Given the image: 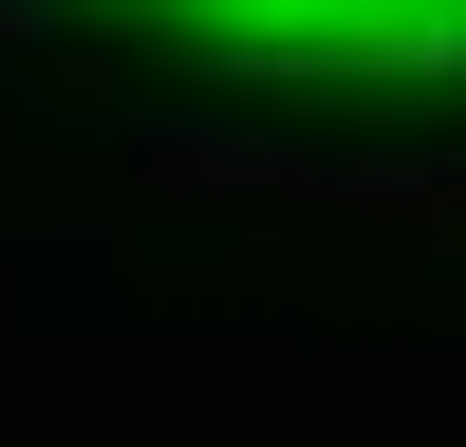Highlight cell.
Segmentation results:
<instances>
[{"label":"cell","mask_w":466,"mask_h":447,"mask_svg":"<svg viewBox=\"0 0 466 447\" xmlns=\"http://www.w3.org/2000/svg\"><path fill=\"white\" fill-rule=\"evenodd\" d=\"M187 19L243 56H299V74H448L466 56V0H187Z\"/></svg>","instance_id":"1"}]
</instances>
